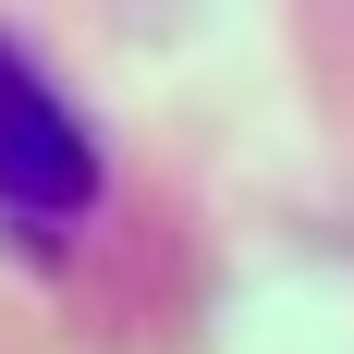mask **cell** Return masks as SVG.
<instances>
[{
  "label": "cell",
  "mask_w": 354,
  "mask_h": 354,
  "mask_svg": "<svg viewBox=\"0 0 354 354\" xmlns=\"http://www.w3.org/2000/svg\"><path fill=\"white\" fill-rule=\"evenodd\" d=\"M86 220H98V135H86V110L0 37V232L73 245Z\"/></svg>",
  "instance_id": "1"
}]
</instances>
